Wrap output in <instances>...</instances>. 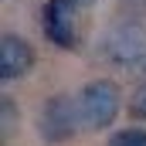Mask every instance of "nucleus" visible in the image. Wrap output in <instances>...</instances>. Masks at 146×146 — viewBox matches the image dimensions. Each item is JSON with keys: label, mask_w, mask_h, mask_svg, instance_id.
<instances>
[{"label": "nucleus", "mask_w": 146, "mask_h": 146, "mask_svg": "<svg viewBox=\"0 0 146 146\" xmlns=\"http://www.w3.org/2000/svg\"><path fill=\"white\" fill-rule=\"evenodd\" d=\"M34 68V48L21 34H3L0 41V82L10 85Z\"/></svg>", "instance_id": "39448f33"}, {"label": "nucleus", "mask_w": 146, "mask_h": 146, "mask_svg": "<svg viewBox=\"0 0 146 146\" xmlns=\"http://www.w3.org/2000/svg\"><path fill=\"white\" fill-rule=\"evenodd\" d=\"M109 146H146V129L143 126H126V129H115L109 136Z\"/></svg>", "instance_id": "423d86ee"}, {"label": "nucleus", "mask_w": 146, "mask_h": 146, "mask_svg": "<svg viewBox=\"0 0 146 146\" xmlns=\"http://www.w3.org/2000/svg\"><path fill=\"white\" fill-rule=\"evenodd\" d=\"M85 129L82 122V106H78V95H48L44 106H41V115H37V133L48 146L68 143L78 133Z\"/></svg>", "instance_id": "f03ea898"}, {"label": "nucleus", "mask_w": 146, "mask_h": 146, "mask_svg": "<svg viewBox=\"0 0 146 146\" xmlns=\"http://www.w3.org/2000/svg\"><path fill=\"white\" fill-rule=\"evenodd\" d=\"M78 106H82V122L88 133H99V129H109L115 122V115L122 109V95H119V85L109 78H95L88 82L82 92H78Z\"/></svg>", "instance_id": "7ed1b4c3"}, {"label": "nucleus", "mask_w": 146, "mask_h": 146, "mask_svg": "<svg viewBox=\"0 0 146 146\" xmlns=\"http://www.w3.org/2000/svg\"><path fill=\"white\" fill-rule=\"evenodd\" d=\"M75 7H78V10H82V7H92V3H95V0H72Z\"/></svg>", "instance_id": "1a4fd4ad"}, {"label": "nucleus", "mask_w": 146, "mask_h": 146, "mask_svg": "<svg viewBox=\"0 0 146 146\" xmlns=\"http://www.w3.org/2000/svg\"><path fill=\"white\" fill-rule=\"evenodd\" d=\"M136 72H139V75H143V78H146V58H143V61H139V65H136Z\"/></svg>", "instance_id": "9d476101"}, {"label": "nucleus", "mask_w": 146, "mask_h": 146, "mask_svg": "<svg viewBox=\"0 0 146 146\" xmlns=\"http://www.w3.org/2000/svg\"><path fill=\"white\" fill-rule=\"evenodd\" d=\"M99 54L115 68H136L146 58V24L136 17L112 24L99 41Z\"/></svg>", "instance_id": "f257e3e1"}, {"label": "nucleus", "mask_w": 146, "mask_h": 146, "mask_svg": "<svg viewBox=\"0 0 146 146\" xmlns=\"http://www.w3.org/2000/svg\"><path fill=\"white\" fill-rule=\"evenodd\" d=\"M75 14H78V7L72 0H44V7H41V31H44V37L54 48H65V51L78 48Z\"/></svg>", "instance_id": "20e7f679"}, {"label": "nucleus", "mask_w": 146, "mask_h": 146, "mask_svg": "<svg viewBox=\"0 0 146 146\" xmlns=\"http://www.w3.org/2000/svg\"><path fill=\"white\" fill-rule=\"evenodd\" d=\"M129 115H133L136 122H146V82L129 95Z\"/></svg>", "instance_id": "6e6552de"}, {"label": "nucleus", "mask_w": 146, "mask_h": 146, "mask_svg": "<svg viewBox=\"0 0 146 146\" xmlns=\"http://www.w3.org/2000/svg\"><path fill=\"white\" fill-rule=\"evenodd\" d=\"M14 126H17V106H14L10 95H3V99H0V136L10 139Z\"/></svg>", "instance_id": "0eeeda50"}]
</instances>
